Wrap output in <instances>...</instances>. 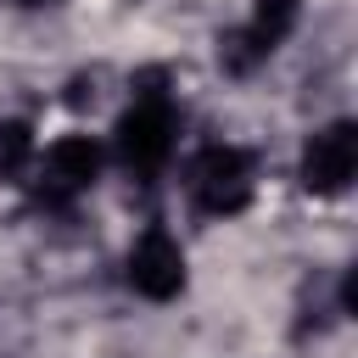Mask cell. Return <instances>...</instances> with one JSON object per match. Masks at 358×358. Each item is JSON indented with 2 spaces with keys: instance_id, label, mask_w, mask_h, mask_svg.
Returning a JSON list of instances; mask_svg holds the SVG:
<instances>
[{
  "instance_id": "obj_4",
  "label": "cell",
  "mask_w": 358,
  "mask_h": 358,
  "mask_svg": "<svg viewBox=\"0 0 358 358\" xmlns=\"http://www.w3.org/2000/svg\"><path fill=\"white\" fill-rule=\"evenodd\" d=\"M101 168H106V151H101L95 134H62V140L39 157V201H45V207L78 201L84 190H95Z\"/></svg>"
},
{
  "instance_id": "obj_7",
  "label": "cell",
  "mask_w": 358,
  "mask_h": 358,
  "mask_svg": "<svg viewBox=\"0 0 358 358\" xmlns=\"http://www.w3.org/2000/svg\"><path fill=\"white\" fill-rule=\"evenodd\" d=\"M34 157H39V151H34V129H28L22 117H6V123H0V179L17 185V179L34 168Z\"/></svg>"
},
{
  "instance_id": "obj_9",
  "label": "cell",
  "mask_w": 358,
  "mask_h": 358,
  "mask_svg": "<svg viewBox=\"0 0 358 358\" xmlns=\"http://www.w3.org/2000/svg\"><path fill=\"white\" fill-rule=\"evenodd\" d=\"M95 84H101V73H73V78H67V95H62V101H67L73 112L95 106Z\"/></svg>"
},
{
  "instance_id": "obj_3",
  "label": "cell",
  "mask_w": 358,
  "mask_h": 358,
  "mask_svg": "<svg viewBox=\"0 0 358 358\" xmlns=\"http://www.w3.org/2000/svg\"><path fill=\"white\" fill-rule=\"evenodd\" d=\"M358 173V123L352 117H336L324 129L308 134L302 145V162H296V179L308 196H341Z\"/></svg>"
},
{
  "instance_id": "obj_8",
  "label": "cell",
  "mask_w": 358,
  "mask_h": 358,
  "mask_svg": "<svg viewBox=\"0 0 358 358\" xmlns=\"http://www.w3.org/2000/svg\"><path fill=\"white\" fill-rule=\"evenodd\" d=\"M218 67H224L229 78H252V73L263 67V56L246 45V34H241V28H224V34H218Z\"/></svg>"
},
{
  "instance_id": "obj_6",
  "label": "cell",
  "mask_w": 358,
  "mask_h": 358,
  "mask_svg": "<svg viewBox=\"0 0 358 358\" xmlns=\"http://www.w3.org/2000/svg\"><path fill=\"white\" fill-rule=\"evenodd\" d=\"M296 22H302V0H252V17L241 22V34H246V45L268 62V56L296 34Z\"/></svg>"
},
{
  "instance_id": "obj_1",
  "label": "cell",
  "mask_w": 358,
  "mask_h": 358,
  "mask_svg": "<svg viewBox=\"0 0 358 358\" xmlns=\"http://www.w3.org/2000/svg\"><path fill=\"white\" fill-rule=\"evenodd\" d=\"M173 145H179V106L168 90H145L134 95V106L117 117L112 129V157L134 173V179H157L168 162H173Z\"/></svg>"
},
{
  "instance_id": "obj_2",
  "label": "cell",
  "mask_w": 358,
  "mask_h": 358,
  "mask_svg": "<svg viewBox=\"0 0 358 358\" xmlns=\"http://www.w3.org/2000/svg\"><path fill=\"white\" fill-rule=\"evenodd\" d=\"M185 190L201 218H235L257 196V162L241 145H201L185 168Z\"/></svg>"
},
{
  "instance_id": "obj_5",
  "label": "cell",
  "mask_w": 358,
  "mask_h": 358,
  "mask_svg": "<svg viewBox=\"0 0 358 358\" xmlns=\"http://www.w3.org/2000/svg\"><path fill=\"white\" fill-rule=\"evenodd\" d=\"M123 274H129L134 296H145V302H173V296L185 291V246L173 241V229L151 224V229H140V241L129 246Z\"/></svg>"
}]
</instances>
